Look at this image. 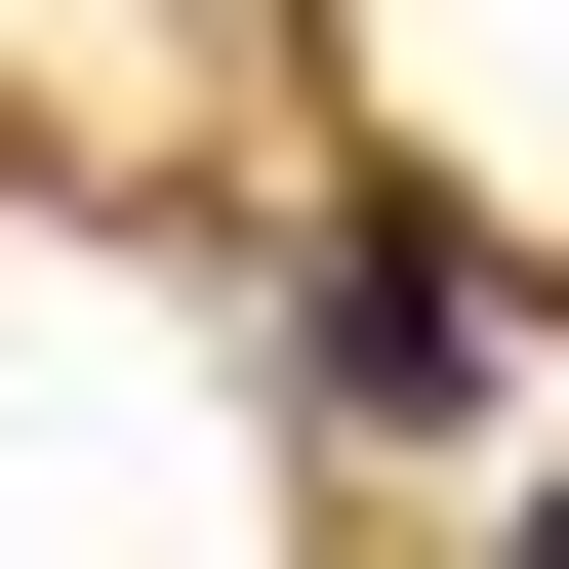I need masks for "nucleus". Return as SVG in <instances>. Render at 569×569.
<instances>
[{
  "mask_svg": "<svg viewBox=\"0 0 569 569\" xmlns=\"http://www.w3.org/2000/svg\"><path fill=\"white\" fill-rule=\"evenodd\" d=\"M326 407H488V244H448V203L326 244Z\"/></svg>",
  "mask_w": 569,
  "mask_h": 569,
  "instance_id": "obj_1",
  "label": "nucleus"
},
{
  "mask_svg": "<svg viewBox=\"0 0 569 569\" xmlns=\"http://www.w3.org/2000/svg\"><path fill=\"white\" fill-rule=\"evenodd\" d=\"M529 569H569V488H529Z\"/></svg>",
  "mask_w": 569,
  "mask_h": 569,
  "instance_id": "obj_2",
  "label": "nucleus"
}]
</instances>
